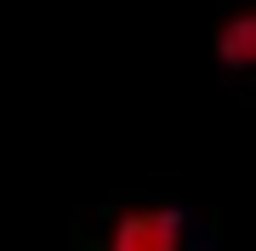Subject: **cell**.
I'll return each mask as SVG.
<instances>
[{
	"label": "cell",
	"instance_id": "cell-1",
	"mask_svg": "<svg viewBox=\"0 0 256 251\" xmlns=\"http://www.w3.org/2000/svg\"><path fill=\"white\" fill-rule=\"evenodd\" d=\"M108 251H182V217L165 205L126 211L108 234Z\"/></svg>",
	"mask_w": 256,
	"mask_h": 251
},
{
	"label": "cell",
	"instance_id": "cell-2",
	"mask_svg": "<svg viewBox=\"0 0 256 251\" xmlns=\"http://www.w3.org/2000/svg\"><path fill=\"white\" fill-rule=\"evenodd\" d=\"M216 57L228 69H256V6L234 12V18L216 29Z\"/></svg>",
	"mask_w": 256,
	"mask_h": 251
}]
</instances>
